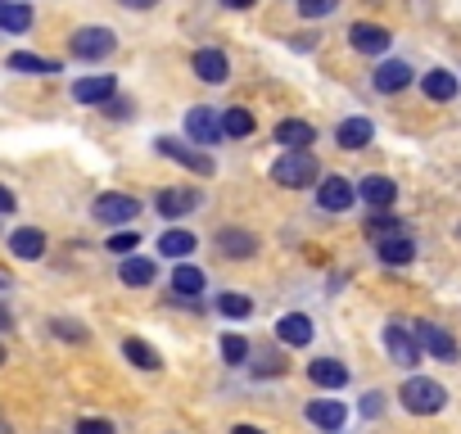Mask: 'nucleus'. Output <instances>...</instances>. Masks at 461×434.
Here are the masks:
<instances>
[{"instance_id": "nucleus-1", "label": "nucleus", "mask_w": 461, "mask_h": 434, "mask_svg": "<svg viewBox=\"0 0 461 434\" xmlns=\"http://www.w3.org/2000/svg\"><path fill=\"white\" fill-rule=\"evenodd\" d=\"M272 181L285 185V190H303L317 181V154L312 149H285L276 163H272Z\"/></svg>"}, {"instance_id": "nucleus-2", "label": "nucleus", "mask_w": 461, "mask_h": 434, "mask_svg": "<svg viewBox=\"0 0 461 434\" xmlns=\"http://www.w3.org/2000/svg\"><path fill=\"white\" fill-rule=\"evenodd\" d=\"M398 398H402V407H407L411 416H434V411H443V402H447V389H443L438 380L411 375V380H402Z\"/></svg>"}, {"instance_id": "nucleus-3", "label": "nucleus", "mask_w": 461, "mask_h": 434, "mask_svg": "<svg viewBox=\"0 0 461 434\" xmlns=\"http://www.w3.org/2000/svg\"><path fill=\"white\" fill-rule=\"evenodd\" d=\"M68 46H73V55H77V59L95 64V59H104V55H113V50H118V37H113L109 28H77Z\"/></svg>"}, {"instance_id": "nucleus-4", "label": "nucleus", "mask_w": 461, "mask_h": 434, "mask_svg": "<svg viewBox=\"0 0 461 434\" xmlns=\"http://www.w3.org/2000/svg\"><path fill=\"white\" fill-rule=\"evenodd\" d=\"M384 348H389V357L398 366H416L420 362V339H416V330L407 321H389L384 326Z\"/></svg>"}, {"instance_id": "nucleus-5", "label": "nucleus", "mask_w": 461, "mask_h": 434, "mask_svg": "<svg viewBox=\"0 0 461 434\" xmlns=\"http://www.w3.org/2000/svg\"><path fill=\"white\" fill-rule=\"evenodd\" d=\"M91 212L100 217V222H109V227H122V222H136V217H140V199L109 190V194H100V199H95V208H91Z\"/></svg>"}, {"instance_id": "nucleus-6", "label": "nucleus", "mask_w": 461, "mask_h": 434, "mask_svg": "<svg viewBox=\"0 0 461 434\" xmlns=\"http://www.w3.org/2000/svg\"><path fill=\"white\" fill-rule=\"evenodd\" d=\"M185 136L194 140V145H217L226 131H221V118H217V109H208V104H194L190 113H185Z\"/></svg>"}, {"instance_id": "nucleus-7", "label": "nucleus", "mask_w": 461, "mask_h": 434, "mask_svg": "<svg viewBox=\"0 0 461 434\" xmlns=\"http://www.w3.org/2000/svg\"><path fill=\"white\" fill-rule=\"evenodd\" d=\"M154 149H158L163 158H172V163H181V167L199 172V176H212V158H208V154H199V149H190V145H181V140H172V136H158V140H154Z\"/></svg>"}, {"instance_id": "nucleus-8", "label": "nucleus", "mask_w": 461, "mask_h": 434, "mask_svg": "<svg viewBox=\"0 0 461 434\" xmlns=\"http://www.w3.org/2000/svg\"><path fill=\"white\" fill-rule=\"evenodd\" d=\"M190 68H194V77H199V82H208V86H221V82L230 77V59H226L217 46H203V50H194Z\"/></svg>"}, {"instance_id": "nucleus-9", "label": "nucleus", "mask_w": 461, "mask_h": 434, "mask_svg": "<svg viewBox=\"0 0 461 434\" xmlns=\"http://www.w3.org/2000/svg\"><path fill=\"white\" fill-rule=\"evenodd\" d=\"M389 28H380V23H353L348 28V46L357 50V55H384L389 50Z\"/></svg>"}, {"instance_id": "nucleus-10", "label": "nucleus", "mask_w": 461, "mask_h": 434, "mask_svg": "<svg viewBox=\"0 0 461 434\" xmlns=\"http://www.w3.org/2000/svg\"><path fill=\"white\" fill-rule=\"evenodd\" d=\"M118 95V82L109 77V73H95V77H82V82H73V100L77 104H109Z\"/></svg>"}, {"instance_id": "nucleus-11", "label": "nucleus", "mask_w": 461, "mask_h": 434, "mask_svg": "<svg viewBox=\"0 0 461 434\" xmlns=\"http://www.w3.org/2000/svg\"><path fill=\"white\" fill-rule=\"evenodd\" d=\"M416 339H420V348H425L429 357H438V362H456V339H452L443 326L420 321V326H416Z\"/></svg>"}, {"instance_id": "nucleus-12", "label": "nucleus", "mask_w": 461, "mask_h": 434, "mask_svg": "<svg viewBox=\"0 0 461 434\" xmlns=\"http://www.w3.org/2000/svg\"><path fill=\"white\" fill-rule=\"evenodd\" d=\"M317 203H321L326 212L353 208V181H348V176H326V181L317 185Z\"/></svg>"}, {"instance_id": "nucleus-13", "label": "nucleus", "mask_w": 461, "mask_h": 434, "mask_svg": "<svg viewBox=\"0 0 461 434\" xmlns=\"http://www.w3.org/2000/svg\"><path fill=\"white\" fill-rule=\"evenodd\" d=\"M154 203H158V212H163V217H185V212H194V208L203 203V194H199V190H190V185H172V190H163Z\"/></svg>"}, {"instance_id": "nucleus-14", "label": "nucleus", "mask_w": 461, "mask_h": 434, "mask_svg": "<svg viewBox=\"0 0 461 434\" xmlns=\"http://www.w3.org/2000/svg\"><path fill=\"white\" fill-rule=\"evenodd\" d=\"M308 420H312L317 429H326V434H339L344 420H348V407L335 402V398H317V402H308Z\"/></svg>"}, {"instance_id": "nucleus-15", "label": "nucleus", "mask_w": 461, "mask_h": 434, "mask_svg": "<svg viewBox=\"0 0 461 434\" xmlns=\"http://www.w3.org/2000/svg\"><path fill=\"white\" fill-rule=\"evenodd\" d=\"M276 145H285V149H308V145H317V127L312 122H303V118H285V122H276Z\"/></svg>"}, {"instance_id": "nucleus-16", "label": "nucleus", "mask_w": 461, "mask_h": 434, "mask_svg": "<svg viewBox=\"0 0 461 434\" xmlns=\"http://www.w3.org/2000/svg\"><path fill=\"white\" fill-rule=\"evenodd\" d=\"M276 339L290 344V348H308V344H312V321H308L303 312H285V317L276 321Z\"/></svg>"}, {"instance_id": "nucleus-17", "label": "nucleus", "mask_w": 461, "mask_h": 434, "mask_svg": "<svg viewBox=\"0 0 461 434\" xmlns=\"http://www.w3.org/2000/svg\"><path fill=\"white\" fill-rule=\"evenodd\" d=\"M217 249H221L226 258H254V254H258V236H254V231H240V227H230V231L217 236Z\"/></svg>"}, {"instance_id": "nucleus-18", "label": "nucleus", "mask_w": 461, "mask_h": 434, "mask_svg": "<svg viewBox=\"0 0 461 434\" xmlns=\"http://www.w3.org/2000/svg\"><path fill=\"white\" fill-rule=\"evenodd\" d=\"M10 254L23 258V263H37V258L46 254V236H41L37 227H19V231L10 236Z\"/></svg>"}, {"instance_id": "nucleus-19", "label": "nucleus", "mask_w": 461, "mask_h": 434, "mask_svg": "<svg viewBox=\"0 0 461 434\" xmlns=\"http://www.w3.org/2000/svg\"><path fill=\"white\" fill-rule=\"evenodd\" d=\"M371 136H375V127H371L366 118H344V122H339V131H335L339 149H366V145H371Z\"/></svg>"}, {"instance_id": "nucleus-20", "label": "nucleus", "mask_w": 461, "mask_h": 434, "mask_svg": "<svg viewBox=\"0 0 461 434\" xmlns=\"http://www.w3.org/2000/svg\"><path fill=\"white\" fill-rule=\"evenodd\" d=\"M308 375H312V384H321V389H344V384H348V366L335 362V357H317V362L308 366Z\"/></svg>"}, {"instance_id": "nucleus-21", "label": "nucleus", "mask_w": 461, "mask_h": 434, "mask_svg": "<svg viewBox=\"0 0 461 434\" xmlns=\"http://www.w3.org/2000/svg\"><path fill=\"white\" fill-rule=\"evenodd\" d=\"M407 82H411V68H407L402 59H389V64H380V68H375V91H384V95L402 91Z\"/></svg>"}, {"instance_id": "nucleus-22", "label": "nucleus", "mask_w": 461, "mask_h": 434, "mask_svg": "<svg viewBox=\"0 0 461 434\" xmlns=\"http://www.w3.org/2000/svg\"><path fill=\"white\" fill-rule=\"evenodd\" d=\"M357 194H362L371 208H389V203L398 199V185H393L389 176H366V181L357 185Z\"/></svg>"}, {"instance_id": "nucleus-23", "label": "nucleus", "mask_w": 461, "mask_h": 434, "mask_svg": "<svg viewBox=\"0 0 461 434\" xmlns=\"http://www.w3.org/2000/svg\"><path fill=\"white\" fill-rule=\"evenodd\" d=\"M420 91H425L429 100H438V104H443V100H452V95H456V77H452L447 68H429V73L420 77Z\"/></svg>"}, {"instance_id": "nucleus-24", "label": "nucleus", "mask_w": 461, "mask_h": 434, "mask_svg": "<svg viewBox=\"0 0 461 434\" xmlns=\"http://www.w3.org/2000/svg\"><path fill=\"white\" fill-rule=\"evenodd\" d=\"M203 285H208V281H203V272H199L194 263H181V267H172V294H181V299H194Z\"/></svg>"}, {"instance_id": "nucleus-25", "label": "nucleus", "mask_w": 461, "mask_h": 434, "mask_svg": "<svg viewBox=\"0 0 461 434\" xmlns=\"http://www.w3.org/2000/svg\"><path fill=\"white\" fill-rule=\"evenodd\" d=\"M32 28V10L19 0H0V32H28Z\"/></svg>"}, {"instance_id": "nucleus-26", "label": "nucleus", "mask_w": 461, "mask_h": 434, "mask_svg": "<svg viewBox=\"0 0 461 434\" xmlns=\"http://www.w3.org/2000/svg\"><path fill=\"white\" fill-rule=\"evenodd\" d=\"M416 258V245L407 240V236H389V240H380V263H389V267H407Z\"/></svg>"}, {"instance_id": "nucleus-27", "label": "nucleus", "mask_w": 461, "mask_h": 434, "mask_svg": "<svg viewBox=\"0 0 461 434\" xmlns=\"http://www.w3.org/2000/svg\"><path fill=\"white\" fill-rule=\"evenodd\" d=\"M254 127H258V122H254L249 109H226V113H221V131H226L230 140H249Z\"/></svg>"}, {"instance_id": "nucleus-28", "label": "nucleus", "mask_w": 461, "mask_h": 434, "mask_svg": "<svg viewBox=\"0 0 461 434\" xmlns=\"http://www.w3.org/2000/svg\"><path fill=\"white\" fill-rule=\"evenodd\" d=\"M10 68L14 73H32V77H50V73H64L55 59H41V55H28V50H19V55H10Z\"/></svg>"}, {"instance_id": "nucleus-29", "label": "nucleus", "mask_w": 461, "mask_h": 434, "mask_svg": "<svg viewBox=\"0 0 461 434\" xmlns=\"http://www.w3.org/2000/svg\"><path fill=\"white\" fill-rule=\"evenodd\" d=\"M194 236L190 231H181V227H172V231H163L158 236V254H167V258H185V254H194Z\"/></svg>"}, {"instance_id": "nucleus-30", "label": "nucleus", "mask_w": 461, "mask_h": 434, "mask_svg": "<svg viewBox=\"0 0 461 434\" xmlns=\"http://www.w3.org/2000/svg\"><path fill=\"white\" fill-rule=\"evenodd\" d=\"M118 276H122V285H154V263L149 258H122Z\"/></svg>"}, {"instance_id": "nucleus-31", "label": "nucleus", "mask_w": 461, "mask_h": 434, "mask_svg": "<svg viewBox=\"0 0 461 434\" xmlns=\"http://www.w3.org/2000/svg\"><path fill=\"white\" fill-rule=\"evenodd\" d=\"M122 353H127V362H136L140 371H158V366H163L158 348H149L145 339H127V344H122Z\"/></svg>"}, {"instance_id": "nucleus-32", "label": "nucleus", "mask_w": 461, "mask_h": 434, "mask_svg": "<svg viewBox=\"0 0 461 434\" xmlns=\"http://www.w3.org/2000/svg\"><path fill=\"white\" fill-rule=\"evenodd\" d=\"M217 312L230 317V321H245V317L254 312V299H249V294H221V299H217Z\"/></svg>"}, {"instance_id": "nucleus-33", "label": "nucleus", "mask_w": 461, "mask_h": 434, "mask_svg": "<svg viewBox=\"0 0 461 434\" xmlns=\"http://www.w3.org/2000/svg\"><path fill=\"white\" fill-rule=\"evenodd\" d=\"M366 231H371L375 240H389V236H398V231H402V222H398V217H389L384 208H375V217L366 222Z\"/></svg>"}, {"instance_id": "nucleus-34", "label": "nucleus", "mask_w": 461, "mask_h": 434, "mask_svg": "<svg viewBox=\"0 0 461 434\" xmlns=\"http://www.w3.org/2000/svg\"><path fill=\"white\" fill-rule=\"evenodd\" d=\"M221 357H226L230 366H245V357H249L245 335H221Z\"/></svg>"}, {"instance_id": "nucleus-35", "label": "nucleus", "mask_w": 461, "mask_h": 434, "mask_svg": "<svg viewBox=\"0 0 461 434\" xmlns=\"http://www.w3.org/2000/svg\"><path fill=\"white\" fill-rule=\"evenodd\" d=\"M294 5H299L303 19H326V14L339 10V0H294Z\"/></svg>"}, {"instance_id": "nucleus-36", "label": "nucleus", "mask_w": 461, "mask_h": 434, "mask_svg": "<svg viewBox=\"0 0 461 434\" xmlns=\"http://www.w3.org/2000/svg\"><path fill=\"white\" fill-rule=\"evenodd\" d=\"M104 249H109V254H136V249H140V236H136V231H118V236H109Z\"/></svg>"}, {"instance_id": "nucleus-37", "label": "nucleus", "mask_w": 461, "mask_h": 434, "mask_svg": "<svg viewBox=\"0 0 461 434\" xmlns=\"http://www.w3.org/2000/svg\"><path fill=\"white\" fill-rule=\"evenodd\" d=\"M55 335H59V339H77V344L86 339V330H82L77 321H55Z\"/></svg>"}, {"instance_id": "nucleus-38", "label": "nucleus", "mask_w": 461, "mask_h": 434, "mask_svg": "<svg viewBox=\"0 0 461 434\" xmlns=\"http://www.w3.org/2000/svg\"><path fill=\"white\" fill-rule=\"evenodd\" d=\"M77 434H113V420H82Z\"/></svg>"}, {"instance_id": "nucleus-39", "label": "nucleus", "mask_w": 461, "mask_h": 434, "mask_svg": "<svg viewBox=\"0 0 461 434\" xmlns=\"http://www.w3.org/2000/svg\"><path fill=\"white\" fill-rule=\"evenodd\" d=\"M104 109H109V118H131V100H118V95H113Z\"/></svg>"}, {"instance_id": "nucleus-40", "label": "nucleus", "mask_w": 461, "mask_h": 434, "mask_svg": "<svg viewBox=\"0 0 461 434\" xmlns=\"http://www.w3.org/2000/svg\"><path fill=\"white\" fill-rule=\"evenodd\" d=\"M380 411H384V398L380 393H366L362 398V416H380Z\"/></svg>"}, {"instance_id": "nucleus-41", "label": "nucleus", "mask_w": 461, "mask_h": 434, "mask_svg": "<svg viewBox=\"0 0 461 434\" xmlns=\"http://www.w3.org/2000/svg\"><path fill=\"white\" fill-rule=\"evenodd\" d=\"M118 5H122V10H154L158 0H118Z\"/></svg>"}, {"instance_id": "nucleus-42", "label": "nucleus", "mask_w": 461, "mask_h": 434, "mask_svg": "<svg viewBox=\"0 0 461 434\" xmlns=\"http://www.w3.org/2000/svg\"><path fill=\"white\" fill-rule=\"evenodd\" d=\"M14 208H19V203H14V194H10L5 185H0V212H14Z\"/></svg>"}, {"instance_id": "nucleus-43", "label": "nucleus", "mask_w": 461, "mask_h": 434, "mask_svg": "<svg viewBox=\"0 0 461 434\" xmlns=\"http://www.w3.org/2000/svg\"><path fill=\"white\" fill-rule=\"evenodd\" d=\"M221 5H226V10H254L258 0H221Z\"/></svg>"}, {"instance_id": "nucleus-44", "label": "nucleus", "mask_w": 461, "mask_h": 434, "mask_svg": "<svg viewBox=\"0 0 461 434\" xmlns=\"http://www.w3.org/2000/svg\"><path fill=\"white\" fill-rule=\"evenodd\" d=\"M10 326H14V317H10V308H5V303H0V330H10Z\"/></svg>"}, {"instance_id": "nucleus-45", "label": "nucleus", "mask_w": 461, "mask_h": 434, "mask_svg": "<svg viewBox=\"0 0 461 434\" xmlns=\"http://www.w3.org/2000/svg\"><path fill=\"white\" fill-rule=\"evenodd\" d=\"M230 434H267V429H258V425H236Z\"/></svg>"}, {"instance_id": "nucleus-46", "label": "nucleus", "mask_w": 461, "mask_h": 434, "mask_svg": "<svg viewBox=\"0 0 461 434\" xmlns=\"http://www.w3.org/2000/svg\"><path fill=\"white\" fill-rule=\"evenodd\" d=\"M0 362H5V344H0Z\"/></svg>"}, {"instance_id": "nucleus-47", "label": "nucleus", "mask_w": 461, "mask_h": 434, "mask_svg": "<svg viewBox=\"0 0 461 434\" xmlns=\"http://www.w3.org/2000/svg\"><path fill=\"white\" fill-rule=\"evenodd\" d=\"M0 290H5V276H0Z\"/></svg>"}]
</instances>
